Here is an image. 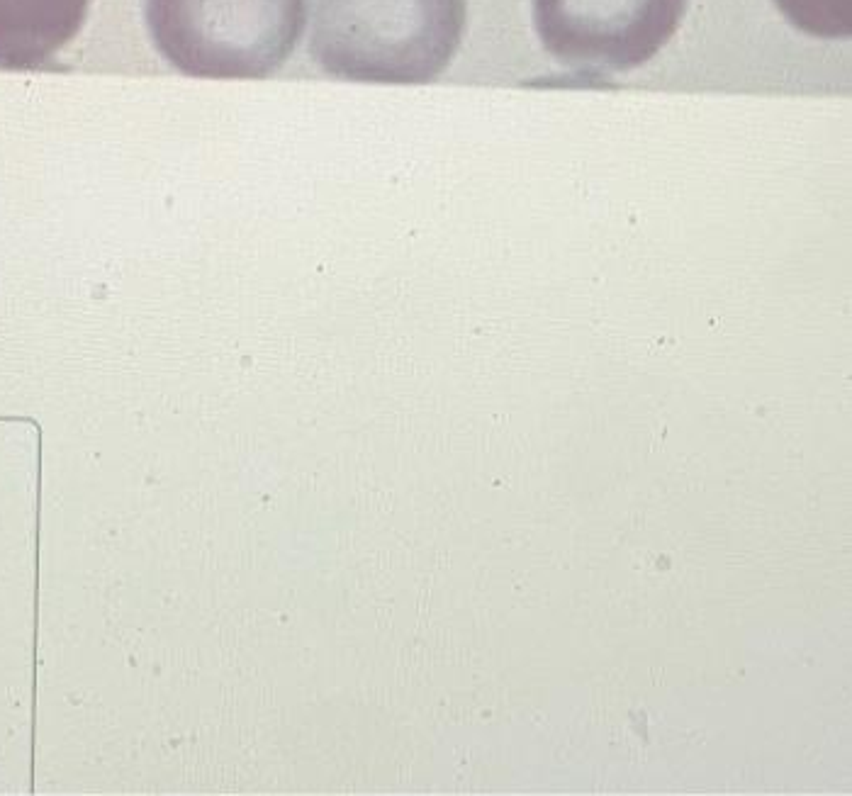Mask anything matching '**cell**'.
<instances>
[{"instance_id":"1","label":"cell","mask_w":852,"mask_h":796,"mask_svg":"<svg viewBox=\"0 0 852 796\" xmlns=\"http://www.w3.org/2000/svg\"><path fill=\"white\" fill-rule=\"evenodd\" d=\"M468 0H312L310 54L327 76L431 83L456 59Z\"/></svg>"},{"instance_id":"4","label":"cell","mask_w":852,"mask_h":796,"mask_svg":"<svg viewBox=\"0 0 852 796\" xmlns=\"http://www.w3.org/2000/svg\"><path fill=\"white\" fill-rule=\"evenodd\" d=\"M93 0H0V69L49 64L81 32Z\"/></svg>"},{"instance_id":"5","label":"cell","mask_w":852,"mask_h":796,"mask_svg":"<svg viewBox=\"0 0 852 796\" xmlns=\"http://www.w3.org/2000/svg\"><path fill=\"white\" fill-rule=\"evenodd\" d=\"M792 27L818 39H848L852 35V0H775Z\"/></svg>"},{"instance_id":"3","label":"cell","mask_w":852,"mask_h":796,"mask_svg":"<svg viewBox=\"0 0 852 796\" xmlns=\"http://www.w3.org/2000/svg\"><path fill=\"white\" fill-rule=\"evenodd\" d=\"M689 0H531L543 49L563 66L626 74L675 37Z\"/></svg>"},{"instance_id":"2","label":"cell","mask_w":852,"mask_h":796,"mask_svg":"<svg viewBox=\"0 0 852 796\" xmlns=\"http://www.w3.org/2000/svg\"><path fill=\"white\" fill-rule=\"evenodd\" d=\"M151 42L198 78H266L295 52L307 0H144Z\"/></svg>"}]
</instances>
